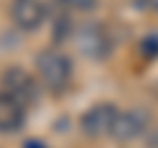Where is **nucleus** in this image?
<instances>
[{"label":"nucleus","mask_w":158,"mask_h":148,"mask_svg":"<svg viewBox=\"0 0 158 148\" xmlns=\"http://www.w3.org/2000/svg\"><path fill=\"white\" fill-rule=\"evenodd\" d=\"M34 66H37V77L42 80V85L56 90V93L66 90L69 82H71V74H74L71 58L63 50H58V48H45L37 56V63Z\"/></svg>","instance_id":"1"},{"label":"nucleus","mask_w":158,"mask_h":148,"mask_svg":"<svg viewBox=\"0 0 158 148\" xmlns=\"http://www.w3.org/2000/svg\"><path fill=\"white\" fill-rule=\"evenodd\" d=\"M74 40H77L79 53L87 56V58L100 61V58H106L111 53V34H108L106 24H100V21L79 24V29L74 32Z\"/></svg>","instance_id":"2"},{"label":"nucleus","mask_w":158,"mask_h":148,"mask_svg":"<svg viewBox=\"0 0 158 148\" xmlns=\"http://www.w3.org/2000/svg\"><path fill=\"white\" fill-rule=\"evenodd\" d=\"M118 108L113 103H95L82 114V130L87 137H111L113 124H116Z\"/></svg>","instance_id":"3"},{"label":"nucleus","mask_w":158,"mask_h":148,"mask_svg":"<svg viewBox=\"0 0 158 148\" xmlns=\"http://www.w3.org/2000/svg\"><path fill=\"white\" fill-rule=\"evenodd\" d=\"M3 87L8 93V95L13 98V101H19L21 106H27V103H34L40 98V90H37V82H34V77L27 72V69L21 66H11L3 72Z\"/></svg>","instance_id":"4"},{"label":"nucleus","mask_w":158,"mask_h":148,"mask_svg":"<svg viewBox=\"0 0 158 148\" xmlns=\"http://www.w3.org/2000/svg\"><path fill=\"white\" fill-rule=\"evenodd\" d=\"M148 122H150V116H148L145 108H124V111H118V116H116V124H113L111 137H116V140H121V143L135 140V137H140L142 132L148 130Z\"/></svg>","instance_id":"5"},{"label":"nucleus","mask_w":158,"mask_h":148,"mask_svg":"<svg viewBox=\"0 0 158 148\" xmlns=\"http://www.w3.org/2000/svg\"><path fill=\"white\" fill-rule=\"evenodd\" d=\"M11 19L19 29L34 32L45 24V3L42 0H11Z\"/></svg>","instance_id":"6"},{"label":"nucleus","mask_w":158,"mask_h":148,"mask_svg":"<svg viewBox=\"0 0 158 148\" xmlns=\"http://www.w3.org/2000/svg\"><path fill=\"white\" fill-rule=\"evenodd\" d=\"M24 106L19 101H13L8 93L0 90V132H16L24 127Z\"/></svg>","instance_id":"7"},{"label":"nucleus","mask_w":158,"mask_h":148,"mask_svg":"<svg viewBox=\"0 0 158 148\" xmlns=\"http://www.w3.org/2000/svg\"><path fill=\"white\" fill-rule=\"evenodd\" d=\"M140 53H142L145 58H156V56H158V34H148V37H142Z\"/></svg>","instance_id":"8"},{"label":"nucleus","mask_w":158,"mask_h":148,"mask_svg":"<svg viewBox=\"0 0 158 148\" xmlns=\"http://www.w3.org/2000/svg\"><path fill=\"white\" fill-rule=\"evenodd\" d=\"M63 6L74 8V11H92L98 6V0H61Z\"/></svg>","instance_id":"9"},{"label":"nucleus","mask_w":158,"mask_h":148,"mask_svg":"<svg viewBox=\"0 0 158 148\" xmlns=\"http://www.w3.org/2000/svg\"><path fill=\"white\" fill-rule=\"evenodd\" d=\"M24 148H45V146H42V143H37V140H29Z\"/></svg>","instance_id":"10"},{"label":"nucleus","mask_w":158,"mask_h":148,"mask_svg":"<svg viewBox=\"0 0 158 148\" xmlns=\"http://www.w3.org/2000/svg\"><path fill=\"white\" fill-rule=\"evenodd\" d=\"M148 6H150V8H153V11H156V13H158V0H148Z\"/></svg>","instance_id":"11"}]
</instances>
